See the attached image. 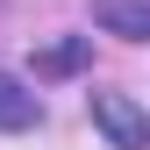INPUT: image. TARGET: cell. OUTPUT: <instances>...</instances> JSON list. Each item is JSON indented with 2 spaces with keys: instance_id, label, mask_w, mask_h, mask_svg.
I'll return each instance as SVG.
<instances>
[{
  "instance_id": "1",
  "label": "cell",
  "mask_w": 150,
  "mask_h": 150,
  "mask_svg": "<svg viewBox=\"0 0 150 150\" xmlns=\"http://www.w3.org/2000/svg\"><path fill=\"white\" fill-rule=\"evenodd\" d=\"M93 129L115 150H143L150 143V115L136 107V93H93Z\"/></svg>"
},
{
  "instance_id": "2",
  "label": "cell",
  "mask_w": 150,
  "mask_h": 150,
  "mask_svg": "<svg viewBox=\"0 0 150 150\" xmlns=\"http://www.w3.org/2000/svg\"><path fill=\"white\" fill-rule=\"evenodd\" d=\"M93 22L122 43H143L150 36V0H93Z\"/></svg>"
},
{
  "instance_id": "3",
  "label": "cell",
  "mask_w": 150,
  "mask_h": 150,
  "mask_svg": "<svg viewBox=\"0 0 150 150\" xmlns=\"http://www.w3.org/2000/svg\"><path fill=\"white\" fill-rule=\"evenodd\" d=\"M36 122H43V100H36L22 79H7V71H0V129L14 136V129H36Z\"/></svg>"
},
{
  "instance_id": "4",
  "label": "cell",
  "mask_w": 150,
  "mask_h": 150,
  "mask_svg": "<svg viewBox=\"0 0 150 150\" xmlns=\"http://www.w3.org/2000/svg\"><path fill=\"white\" fill-rule=\"evenodd\" d=\"M36 64H43L50 79H64V71H79V64H86V36H64V43H50V50H43Z\"/></svg>"
}]
</instances>
